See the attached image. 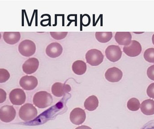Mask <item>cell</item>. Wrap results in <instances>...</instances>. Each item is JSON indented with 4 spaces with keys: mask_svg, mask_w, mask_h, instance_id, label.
I'll use <instances>...</instances> for the list:
<instances>
[{
    "mask_svg": "<svg viewBox=\"0 0 154 129\" xmlns=\"http://www.w3.org/2000/svg\"><path fill=\"white\" fill-rule=\"evenodd\" d=\"M9 99L14 105H21L26 100V94L23 90L20 88L14 89L10 92Z\"/></svg>",
    "mask_w": 154,
    "mask_h": 129,
    "instance_id": "obj_6",
    "label": "cell"
},
{
    "mask_svg": "<svg viewBox=\"0 0 154 129\" xmlns=\"http://www.w3.org/2000/svg\"><path fill=\"white\" fill-rule=\"evenodd\" d=\"M150 129H154V128H153Z\"/></svg>",
    "mask_w": 154,
    "mask_h": 129,
    "instance_id": "obj_31",
    "label": "cell"
},
{
    "mask_svg": "<svg viewBox=\"0 0 154 129\" xmlns=\"http://www.w3.org/2000/svg\"><path fill=\"white\" fill-rule=\"evenodd\" d=\"M6 99V93L3 89L0 88V104L3 103Z\"/></svg>",
    "mask_w": 154,
    "mask_h": 129,
    "instance_id": "obj_27",
    "label": "cell"
},
{
    "mask_svg": "<svg viewBox=\"0 0 154 129\" xmlns=\"http://www.w3.org/2000/svg\"><path fill=\"white\" fill-rule=\"evenodd\" d=\"M115 38L119 45L127 46L132 41V35L129 32H117L115 34Z\"/></svg>",
    "mask_w": 154,
    "mask_h": 129,
    "instance_id": "obj_15",
    "label": "cell"
},
{
    "mask_svg": "<svg viewBox=\"0 0 154 129\" xmlns=\"http://www.w3.org/2000/svg\"><path fill=\"white\" fill-rule=\"evenodd\" d=\"M152 41L153 44L154 45V34L152 36Z\"/></svg>",
    "mask_w": 154,
    "mask_h": 129,
    "instance_id": "obj_29",
    "label": "cell"
},
{
    "mask_svg": "<svg viewBox=\"0 0 154 129\" xmlns=\"http://www.w3.org/2000/svg\"><path fill=\"white\" fill-rule=\"evenodd\" d=\"M1 38H2V35H1V33H0V40H1Z\"/></svg>",
    "mask_w": 154,
    "mask_h": 129,
    "instance_id": "obj_30",
    "label": "cell"
},
{
    "mask_svg": "<svg viewBox=\"0 0 154 129\" xmlns=\"http://www.w3.org/2000/svg\"><path fill=\"white\" fill-rule=\"evenodd\" d=\"M63 52V47L60 43L53 42L50 44L46 48V53L47 56L51 58L58 57Z\"/></svg>",
    "mask_w": 154,
    "mask_h": 129,
    "instance_id": "obj_14",
    "label": "cell"
},
{
    "mask_svg": "<svg viewBox=\"0 0 154 129\" xmlns=\"http://www.w3.org/2000/svg\"><path fill=\"white\" fill-rule=\"evenodd\" d=\"M147 95L152 99H154V83L151 84L148 86L146 90Z\"/></svg>",
    "mask_w": 154,
    "mask_h": 129,
    "instance_id": "obj_25",
    "label": "cell"
},
{
    "mask_svg": "<svg viewBox=\"0 0 154 129\" xmlns=\"http://www.w3.org/2000/svg\"><path fill=\"white\" fill-rule=\"evenodd\" d=\"M106 57L112 62L119 61L122 56L121 49L117 45H110L105 50Z\"/></svg>",
    "mask_w": 154,
    "mask_h": 129,
    "instance_id": "obj_7",
    "label": "cell"
},
{
    "mask_svg": "<svg viewBox=\"0 0 154 129\" xmlns=\"http://www.w3.org/2000/svg\"><path fill=\"white\" fill-rule=\"evenodd\" d=\"M39 65V62L37 58H31L26 60L23 65V72L27 74H31L36 72Z\"/></svg>",
    "mask_w": 154,
    "mask_h": 129,
    "instance_id": "obj_13",
    "label": "cell"
},
{
    "mask_svg": "<svg viewBox=\"0 0 154 129\" xmlns=\"http://www.w3.org/2000/svg\"><path fill=\"white\" fill-rule=\"evenodd\" d=\"M50 33L54 39L61 40L66 37L68 32H50Z\"/></svg>",
    "mask_w": 154,
    "mask_h": 129,
    "instance_id": "obj_24",
    "label": "cell"
},
{
    "mask_svg": "<svg viewBox=\"0 0 154 129\" xmlns=\"http://www.w3.org/2000/svg\"><path fill=\"white\" fill-rule=\"evenodd\" d=\"M16 111L13 106L5 105L0 109V120L3 122H11L15 118Z\"/></svg>",
    "mask_w": 154,
    "mask_h": 129,
    "instance_id": "obj_5",
    "label": "cell"
},
{
    "mask_svg": "<svg viewBox=\"0 0 154 129\" xmlns=\"http://www.w3.org/2000/svg\"><path fill=\"white\" fill-rule=\"evenodd\" d=\"M147 75L151 80L154 81V65L150 66L147 69Z\"/></svg>",
    "mask_w": 154,
    "mask_h": 129,
    "instance_id": "obj_26",
    "label": "cell"
},
{
    "mask_svg": "<svg viewBox=\"0 0 154 129\" xmlns=\"http://www.w3.org/2000/svg\"><path fill=\"white\" fill-rule=\"evenodd\" d=\"M99 100L97 96L91 95L87 98L84 104L85 109L89 111L95 110L98 107Z\"/></svg>",
    "mask_w": 154,
    "mask_h": 129,
    "instance_id": "obj_18",
    "label": "cell"
},
{
    "mask_svg": "<svg viewBox=\"0 0 154 129\" xmlns=\"http://www.w3.org/2000/svg\"><path fill=\"white\" fill-rule=\"evenodd\" d=\"M141 110L144 115H152L154 114V101L148 99L144 101L141 104Z\"/></svg>",
    "mask_w": 154,
    "mask_h": 129,
    "instance_id": "obj_17",
    "label": "cell"
},
{
    "mask_svg": "<svg viewBox=\"0 0 154 129\" xmlns=\"http://www.w3.org/2000/svg\"><path fill=\"white\" fill-rule=\"evenodd\" d=\"M85 57L88 64L92 66H97L103 62L104 56L100 50L93 49L87 52Z\"/></svg>",
    "mask_w": 154,
    "mask_h": 129,
    "instance_id": "obj_3",
    "label": "cell"
},
{
    "mask_svg": "<svg viewBox=\"0 0 154 129\" xmlns=\"http://www.w3.org/2000/svg\"><path fill=\"white\" fill-rule=\"evenodd\" d=\"M106 79L110 82H119L123 77V72L116 67L109 68L105 74Z\"/></svg>",
    "mask_w": 154,
    "mask_h": 129,
    "instance_id": "obj_11",
    "label": "cell"
},
{
    "mask_svg": "<svg viewBox=\"0 0 154 129\" xmlns=\"http://www.w3.org/2000/svg\"><path fill=\"white\" fill-rule=\"evenodd\" d=\"M142 48L141 44L135 40L131 41L128 46H125L123 48L124 53L129 57H134L139 56L142 52Z\"/></svg>",
    "mask_w": 154,
    "mask_h": 129,
    "instance_id": "obj_8",
    "label": "cell"
},
{
    "mask_svg": "<svg viewBox=\"0 0 154 129\" xmlns=\"http://www.w3.org/2000/svg\"><path fill=\"white\" fill-rule=\"evenodd\" d=\"M18 50L21 55L29 57L35 54L36 50V45L32 40H25L19 44Z\"/></svg>",
    "mask_w": 154,
    "mask_h": 129,
    "instance_id": "obj_4",
    "label": "cell"
},
{
    "mask_svg": "<svg viewBox=\"0 0 154 129\" xmlns=\"http://www.w3.org/2000/svg\"><path fill=\"white\" fill-rule=\"evenodd\" d=\"M96 39L100 43H105L109 41L113 37L112 32H96Z\"/></svg>",
    "mask_w": 154,
    "mask_h": 129,
    "instance_id": "obj_20",
    "label": "cell"
},
{
    "mask_svg": "<svg viewBox=\"0 0 154 129\" xmlns=\"http://www.w3.org/2000/svg\"><path fill=\"white\" fill-rule=\"evenodd\" d=\"M127 108L129 110L137 111L140 108V103L138 99L135 98H131L127 103Z\"/></svg>",
    "mask_w": 154,
    "mask_h": 129,
    "instance_id": "obj_21",
    "label": "cell"
},
{
    "mask_svg": "<svg viewBox=\"0 0 154 129\" xmlns=\"http://www.w3.org/2000/svg\"><path fill=\"white\" fill-rule=\"evenodd\" d=\"M75 129H92L90 127L86 126H81L78 127Z\"/></svg>",
    "mask_w": 154,
    "mask_h": 129,
    "instance_id": "obj_28",
    "label": "cell"
},
{
    "mask_svg": "<svg viewBox=\"0 0 154 129\" xmlns=\"http://www.w3.org/2000/svg\"><path fill=\"white\" fill-rule=\"evenodd\" d=\"M19 115L20 118L23 121H29L37 117L38 111L32 104L27 103L20 108Z\"/></svg>",
    "mask_w": 154,
    "mask_h": 129,
    "instance_id": "obj_2",
    "label": "cell"
},
{
    "mask_svg": "<svg viewBox=\"0 0 154 129\" xmlns=\"http://www.w3.org/2000/svg\"><path fill=\"white\" fill-rule=\"evenodd\" d=\"M20 85L24 90L32 91L35 89L38 86V79L32 76H25L21 78L20 81Z\"/></svg>",
    "mask_w": 154,
    "mask_h": 129,
    "instance_id": "obj_9",
    "label": "cell"
},
{
    "mask_svg": "<svg viewBox=\"0 0 154 129\" xmlns=\"http://www.w3.org/2000/svg\"><path fill=\"white\" fill-rule=\"evenodd\" d=\"M53 103V98L51 94L45 91L38 92L34 94L33 103L39 109H44L49 107Z\"/></svg>",
    "mask_w": 154,
    "mask_h": 129,
    "instance_id": "obj_1",
    "label": "cell"
},
{
    "mask_svg": "<svg viewBox=\"0 0 154 129\" xmlns=\"http://www.w3.org/2000/svg\"><path fill=\"white\" fill-rule=\"evenodd\" d=\"M71 91V87L69 85L60 82L55 83L51 87L52 94L57 97H62Z\"/></svg>",
    "mask_w": 154,
    "mask_h": 129,
    "instance_id": "obj_12",
    "label": "cell"
},
{
    "mask_svg": "<svg viewBox=\"0 0 154 129\" xmlns=\"http://www.w3.org/2000/svg\"><path fill=\"white\" fill-rule=\"evenodd\" d=\"M3 38L7 44L14 45L20 39L21 35L20 32H5Z\"/></svg>",
    "mask_w": 154,
    "mask_h": 129,
    "instance_id": "obj_16",
    "label": "cell"
},
{
    "mask_svg": "<svg viewBox=\"0 0 154 129\" xmlns=\"http://www.w3.org/2000/svg\"><path fill=\"white\" fill-rule=\"evenodd\" d=\"M10 77V74L8 70L4 68H0V83L7 82Z\"/></svg>",
    "mask_w": 154,
    "mask_h": 129,
    "instance_id": "obj_23",
    "label": "cell"
},
{
    "mask_svg": "<svg viewBox=\"0 0 154 129\" xmlns=\"http://www.w3.org/2000/svg\"><path fill=\"white\" fill-rule=\"evenodd\" d=\"M144 57L147 62L154 63V48H151L146 50L144 53Z\"/></svg>",
    "mask_w": 154,
    "mask_h": 129,
    "instance_id": "obj_22",
    "label": "cell"
},
{
    "mask_svg": "<svg viewBox=\"0 0 154 129\" xmlns=\"http://www.w3.org/2000/svg\"><path fill=\"white\" fill-rule=\"evenodd\" d=\"M87 64L82 60L75 61L72 65V68L74 73L78 75L84 74L87 71Z\"/></svg>",
    "mask_w": 154,
    "mask_h": 129,
    "instance_id": "obj_19",
    "label": "cell"
},
{
    "mask_svg": "<svg viewBox=\"0 0 154 129\" xmlns=\"http://www.w3.org/2000/svg\"><path fill=\"white\" fill-rule=\"evenodd\" d=\"M86 118L85 111L81 108L74 109L70 114V121L75 125H81L85 122Z\"/></svg>",
    "mask_w": 154,
    "mask_h": 129,
    "instance_id": "obj_10",
    "label": "cell"
}]
</instances>
